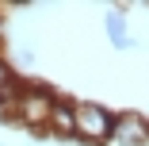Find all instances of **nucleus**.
Masks as SVG:
<instances>
[{
	"instance_id": "obj_1",
	"label": "nucleus",
	"mask_w": 149,
	"mask_h": 146,
	"mask_svg": "<svg viewBox=\"0 0 149 146\" xmlns=\"http://www.w3.org/2000/svg\"><path fill=\"white\" fill-rule=\"evenodd\" d=\"M54 100H57V89L38 85V81H23V85H19V96H15V108H12V115H8V123L31 131V135H42Z\"/></svg>"
},
{
	"instance_id": "obj_2",
	"label": "nucleus",
	"mask_w": 149,
	"mask_h": 146,
	"mask_svg": "<svg viewBox=\"0 0 149 146\" xmlns=\"http://www.w3.org/2000/svg\"><path fill=\"white\" fill-rule=\"evenodd\" d=\"M77 142L73 146H107L111 127H115V111L100 100H77Z\"/></svg>"
},
{
	"instance_id": "obj_3",
	"label": "nucleus",
	"mask_w": 149,
	"mask_h": 146,
	"mask_svg": "<svg viewBox=\"0 0 149 146\" xmlns=\"http://www.w3.org/2000/svg\"><path fill=\"white\" fill-rule=\"evenodd\" d=\"M73 111H77V100L57 92V100H54V108H50V119H46V131L38 135V142H42V138H54V142L73 146V142H77V115H73Z\"/></svg>"
},
{
	"instance_id": "obj_4",
	"label": "nucleus",
	"mask_w": 149,
	"mask_h": 146,
	"mask_svg": "<svg viewBox=\"0 0 149 146\" xmlns=\"http://www.w3.org/2000/svg\"><path fill=\"white\" fill-rule=\"evenodd\" d=\"M115 146H149V115L145 111H115V127H111Z\"/></svg>"
},
{
	"instance_id": "obj_5",
	"label": "nucleus",
	"mask_w": 149,
	"mask_h": 146,
	"mask_svg": "<svg viewBox=\"0 0 149 146\" xmlns=\"http://www.w3.org/2000/svg\"><path fill=\"white\" fill-rule=\"evenodd\" d=\"M103 27H107V39H111L115 50H134V35L126 31V12L123 8H107Z\"/></svg>"
},
{
	"instance_id": "obj_6",
	"label": "nucleus",
	"mask_w": 149,
	"mask_h": 146,
	"mask_svg": "<svg viewBox=\"0 0 149 146\" xmlns=\"http://www.w3.org/2000/svg\"><path fill=\"white\" fill-rule=\"evenodd\" d=\"M8 85H15V73H12V66H8V58L0 54V89H8Z\"/></svg>"
}]
</instances>
